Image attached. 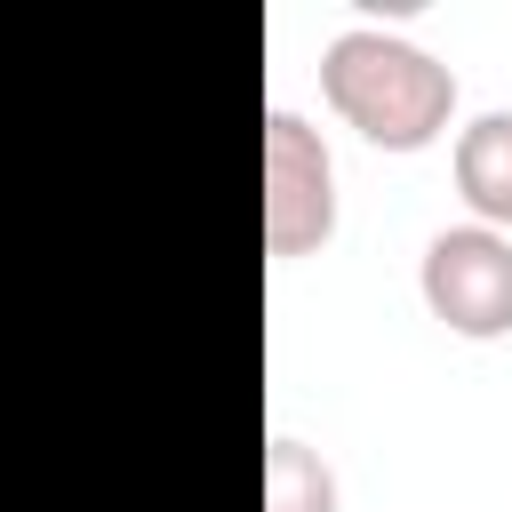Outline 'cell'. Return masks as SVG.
Here are the masks:
<instances>
[{"instance_id": "1", "label": "cell", "mask_w": 512, "mask_h": 512, "mask_svg": "<svg viewBox=\"0 0 512 512\" xmlns=\"http://www.w3.org/2000/svg\"><path fill=\"white\" fill-rule=\"evenodd\" d=\"M320 88L344 112V128H360L384 152H424L456 120V72L384 24H344L320 48Z\"/></svg>"}, {"instance_id": "2", "label": "cell", "mask_w": 512, "mask_h": 512, "mask_svg": "<svg viewBox=\"0 0 512 512\" xmlns=\"http://www.w3.org/2000/svg\"><path fill=\"white\" fill-rule=\"evenodd\" d=\"M328 232H336V160L304 112L272 104L264 112V248L312 256Z\"/></svg>"}, {"instance_id": "3", "label": "cell", "mask_w": 512, "mask_h": 512, "mask_svg": "<svg viewBox=\"0 0 512 512\" xmlns=\"http://www.w3.org/2000/svg\"><path fill=\"white\" fill-rule=\"evenodd\" d=\"M416 288L432 304V320H448L456 336L488 344L512 328V232L496 224H448L424 240Z\"/></svg>"}, {"instance_id": "4", "label": "cell", "mask_w": 512, "mask_h": 512, "mask_svg": "<svg viewBox=\"0 0 512 512\" xmlns=\"http://www.w3.org/2000/svg\"><path fill=\"white\" fill-rule=\"evenodd\" d=\"M448 168H456V192H464L472 224H496V232H504V224H512V112L464 120Z\"/></svg>"}, {"instance_id": "5", "label": "cell", "mask_w": 512, "mask_h": 512, "mask_svg": "<svg viewBox=\"0 0 512 512\" xmlns=\"http://www.w3.org/2000/svg\"><path fill=\"white\" fill-rule=\"evenodd\" d=\"M264 512H336V472L296 432H272L264 448Z\"/></svg>"}]
</instances>
